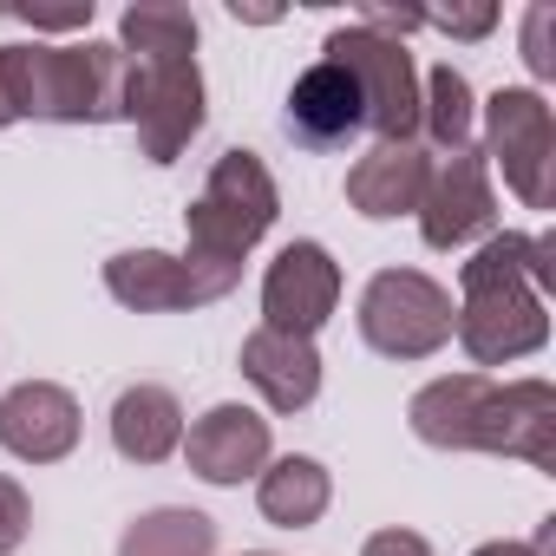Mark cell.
<instances>
[{"label":"cell","mask_w":556,"mask_h":556,"mask_svg":"<svg viewBox=\"0 0 556 556\" xmlns=\"http://www.w3.org/2000/svg\"><path fill=\"white\" fill-rule=\"evenodd\" d=\"M465 302L452 308V334L478 367L523 361L549 341L543 295L556 289V236H491L465 268Z\"/></svg>","instance_id":"obj_1"},{"label":"cell","mask_w":556,"mask_h":556,"mask_svg":"<svg viewBox=\"0 0 556 556\" xmlns=\"http://www.w3.org/2000/svg\"><path fill=\"white\" fill-rule=\"evenodd\" d=\"M413 432L439 452H504L536 471L556 465V387L549 380H484V374H452L413 393L406 406Z\"/></svg>","instance_id":"obj_2"},{"label":"cell","mask_w":556,"mask_h":556,"mask_svg":"<svg viewBox=\"0 0 556 556\" xmlns=\"http://www.w3.org/2000/svg\"><path fill=\"white\" fill-rule=\"evenodd\" d=\"M0 86L14 118L47 125H118L131 92V53L112 40L86 47H0Z\"/></svg>","instance_id":"obj_3"},{"label":"cell","mask_w":556,"mask_h":556,"mask_svg":"<svg viewBox=\"0 0 556 556\" xmlns=\"http://www.w3.org/2000/svg\"><path fill=\"white\" fill-rule=\"evenodd\" d=\"M275 210H282V197H275V177L262 170L255 151H223L203 177V197L190 203L184 229H190V249L184 255H203V262H236L268 236Z\"/></svg>","instance_id":"obj_4"},{"label":"cell","mask_w":556,"mask_h":556,"mask_svg":"<svg viewBox=\"0 0 556 556\" xmlns=\"http://www.w3.org/2000/svg\"><path fill=\"white\" fill-rule=\"evenodd\" d=\"M361 334L387 361H426L452 341V295L419 268H380L361 295Z\"/></svg>","instance_id":"obj_5"},{"label":"cell","mask_w":556,"mask_h":556,"mask_svg":"<svg viewBox=\"0 0 556 556\" xmlns=\"http://www.w3.org/2000/svg\"><path fill=\"white\" fill-rule=\"evenodd\" d=\"M125 125H138V151L151 164H177V151L203 131V73H197V53H144V60H131Z\"/></svg>","instance_id":"obj_6"},{"label":"cell","mask_w":556,"mask_h":556,"mask_svg":"<svg viewBox=\"0 0 556 556\" xmlns=\"http://www.w3.org/2000/svg\"><path fill=\"white\" fill-rule=\"evenodd\" d=\"M328 60L354 79L361 105H367V131H380V144H406L419 131V73L413 53L374 27H341L328 34Z\"/></svg>","instance_id":"obj_7"},{"label":"cell","mask_w":556,"mask_h":556,"mask_svg":"<svg viewBox=\"0 0 556 556\" xmlns=\"http://www.w3.org/2000/svg\"><path fill=\"white\" fill-rule=\"evenodd\" d=\"M242 282L236 262H203V255H164V249H125L105 262V289L112 302L138 308V315H177V308H203L223 302Z\"/></svg>","instance_id":"obj_8"},{"label":"cell","mask_w":556,"mask_h":556,"mask_svg":"<svg viewBox=\"0 0 556 556\" xmlns=\"http://www.w3.org/2000/svg\"><path fill=\"white\" fill-rule=\"evenodd\" d=\"M484 138H491V157L504 164V184L530 203V210H549V170H556V125H549V105L523 86L497 92L484 105Z\"/></svg>","instance_id":"obj_9"},{"label":"cell","mask_w":556,"mask_h":556,"mask_svg":"<svg viewBox=\"0 0 556 556\" xmlns=\"http://www.w3.org/2000/svg\"><path fill=\"white\" fill-rule=\"evenodd\" d=\"M334 302H341V262L321 242H289L262 275V328H275V334L315 341V328L334 315Z\"/></svg>","instance_id":"obj_10"},{"label":"cell","mask_w":556,"mask_h":556,"mask_svg":"<svg viewBox=\"0 0 556 556\" xmlns=\"http://www.w3.org/2000/svg\"><path fill=\"white\" fill-rule=\"evenodd\" d=\"M497 216V197H491V177H484V157L478 151H445L432 170H426V197H419V236L432 249H458L471 236H484Z\"/></svg>","instance_id":"obj_11"},{"label":"cell","mask_w":556,"mask_h":556,"mask_svg":"<svg viewBox=\"0 0 556 556\" xmlns=\"http://www.w3.org/2000/svg\"><path fill=\"white\" fill-rule=\"evenodd\" d=\"M0 445L27 465H60L79 445V400L53 380H21L0 400Z\"/></svg>","instance_id":"obj_12"},{"label":"cell","mask_w":556,"mask_h":556,"mask_svg":"<svg viewBox=\"0 0 556 556\" xmlns=\"http://www.w3.org/2000/svg\"><path fill=\"white\" fill-rule=\"evenodd\" d=\"M354 131H367V105H361L354 79L334 60H315L289 86V138L308 151H341Z\"/></svg>","instance_id":"obj_13"},{"label":"cell","mask_w":556,"mask_h":556,"mask_svg":"<svg viewBox=\"0 0 556 556\" xmlns=\"http://www.w3.org/2000/svg\"><path fill=\"white\" fill-rule=\"evenodd\" d=\"M184 458H190V471L210 478V484H242L249 471L268 465V419L249 413V406H210V413L190 426Z\"/></svg>","instance_id":"obj_14"},{"label":"cell","mask_w":556,"mask_h":556,"mask_svg":"<svg viewBox=\"0 0 556 556\" xmlns=\"http://www.w3.org/2000/svg\"><path fill=\"white\" fill-rule=\"evenodd\" d=\"M242 380H249L275 413H308L315 393H321V354H315V341H302V334L255 328V334L242 341Z\"/></svg>","instance_id":"obj_15"},{"label":"cell","mask_w":556,"mask_h":556,"mask_svg":"<svg viewBox=\"0 0 556 556\" xmlns=\"http://www.w3.org/2000/svg\"><path fill=\"white\" fill-rule=\"evenodd\" d=\"M426 170H432V157H426L413 138H406V144H374V151L348 170V203H354L361 216H374V223L413 216L419 197H426Z\"/></svg>","instance_id":"obj_16"},{"label":"cell","mask_w":556,"mask_h":556,"mask_svg":"<svg viewBox=\"0 0 556 556\" xmlns=\"http://www.w3.org/2000/svg\"><path fill=\"white\" fill-rule=\"evenodd\" d=\"M112 445L131 465H157L184 445V406L170 387H125L112 406Z\"/></svg>","instance_id":"obj_17"},{"label":"cell","mask_w":556,"mask_h":556,"mask_svg":"<svg viewBox=\"0 0 556 556\" xmlns=\"http://www.w3.org/2000/svg\"><path fill=\"white\" fill-rule=\"evenodd\" d=\"M328 497H334V484H328V471H321L315 458H275V465L262 471V484H255L262 517L282 523V530H308V523L328 510Z\"/></svg>","instance_id":"obj_18"},{"label":"cell","mask_w":556,"mask_h":556,"mask_svg":"<svg viewBox=\"0 0 556 556\" xmlns=\"http://www.w3.org/2000/svg\"><path fill=\"white\" fill-rule=\"evenodd\" d=\"M118 556H216V523L203 510H144L125 536Z\"/></svg>","instance_id":"obj_19"},{"label":"cell","mask_w":556,"mask_h":556,"mask_svg":"<svg viewBox=\"0 0 556 556\" xmlns=\"http://www.w3.org/2000/svg\"><path fill=\"white\" fill-rule=\"evenodd\" d=\"M118 47H125L131 60H144V53H197V14H190V8H170V0L125 8Z\"/></svg>","instance_id":"obj_20"},{"label":"cell","mask_w":556,"mask_h":556,"mask_svg":"<svg viewBox=\"0 0 556 556\" xmlns=\"http://www.w3.org/2000/svg\"><path fill=\"white\" fill-rule=\"evenodd\" d=\"M419 125H426L432 144H445V151H465V144H471V86H465L458 66H432V73H426Z\"/></svg>","instance_id":"obj_21"},{"label":"cell","mask_w":556,"mask_h":556,"mask_svg":"<svg viewBox=\"0 0 556 556\" xmlns=\"http://www.w3.org/2000/svg\"><path fill=\"white\" fill-rule=\"evenodd\" d=\"M27 523H34V504H27V491H21L14 478H0V556L27 543Z\"/></svg>","instance_id":"obj_22"},{"label":"cell","mask_w":556,"mask_h":556,"mask_svg":"<svg viewBox=\"0 0 556 556\" xmlns=\"http://www.w3.org/2000/svg\"><path fill=\"white\" fill-rule=\"evenodd\" d=\"M549 8H530V21H523V60H530V73L536 79H549L556 73V53H549Z\"/></svg>","instance_id":"obj_23"},{"label":"cell","mask_w":556,"mask_h":556,"mask_svg":"<svg viewBox=\"0 0 556 556\" xmlns=\"http://www.w3.org/2000/svg\"><path fill=\"white\" fill-rule=\"evenodd\" d=\"M419 27H445V34H458V40H478V34L497 27V14H491V8H471V14H419Z\"/></svg>","instance_id":"obj_24"},{"label":"cell","mask_w":556,"mask_h":556,"mask_svg":"<svg viewBox=\"0 0 556 556\" xmlns=\"http://www.w3.org/2000/svg\"><path fill=\"white\" fill-rule=\"evenodd\" d=\"M361 556H432V543L419 530H374Z\"/></svg>","instance_id":"obj_25"},{"label":"cell","mask_w":556,"mask_h":556,"mask_svg":"<svg viewBox=\"0 0 556 556\" xmlns=\"http://www.w3.org/2000/svg\"><path fill=\"white\" fill-rule=\"evenodd\" d=\"M549 536H556V517L536 530V543H484L478 556H549Z\"/></svg>","instance_id":"obj_26"},{"label":"cell","mask_w":556,"mask_h":556,"mask_svg":"<svg viewBox=\"0 0 556 556\" xmlns=\"http://www.w3.org/2000/svg\"><path fill=\"white\" fill-rule=\"evenodd\" d=\"M14 125V105H8V86H0V131H8Z\"/></svg>","instance_id":"obj_27"},{"label":"cell","mask_w":556,"mask_h":556,"mask_svg":"<svg viewBox=\"0 0 556 556\" xmlns=\"http://www.w3.org/2000/svg\"><path fill=\"white\" fill-rule=\"evenodd\" d=\"M249 556H268V549H249Z\"/></svg>","instance_id":"obj_28"}]
</instances>
